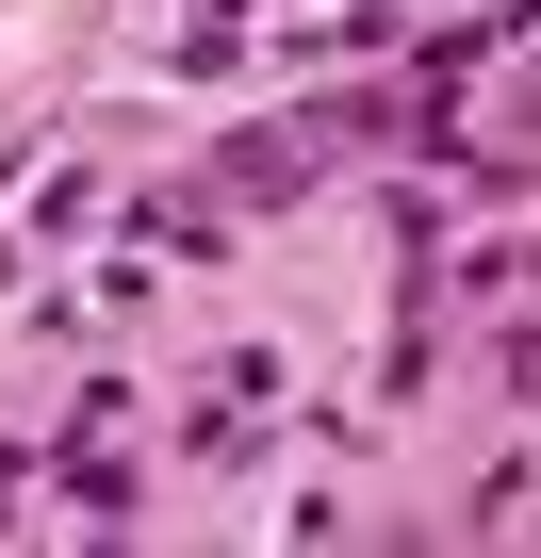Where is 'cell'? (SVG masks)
I'll use <instances>...</instances> for the list:
<instances>
[{
  "instance_id": "1",
  "label": "cell",
  "mask_w": 541,
  "mask_h": 558,
  "mask_svg": "<svg viewBox=\"0 0 541 558\" xmlns=\"http://www.w3.org/2000/svg\"><path fill=\"white\" fill-rule=\"evenodd\" d=\"M361 148H394V83H345V99L262 116L246 148H213V197H230V214H280V197H312V181L361 165Z\"/></svg>"
},
{
  "instance_id": "2",
  "label": "cell",
  "mask_w": 541,
  "mask_h": 558,
  "mask_svg": "<svg viewBox=\"0 0 541 558\" xmlns=\"http://www.w3.org/2000/svg\"><path fill=\"white\" fill-rule=\"evenodd\" d=\"M34 509V444H0V525H17Z\"/></svg>"
}]
</instances>
